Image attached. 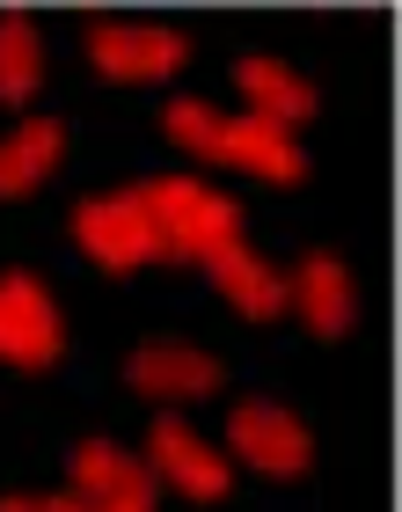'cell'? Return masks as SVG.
Listing matches in <instances>:
<instances>
[{"instance_id": "1", "label": "cell", "mask_w": 402, "mask_h": 512, "mask_svg": "<svg viewBox=\"0 0 402 512\" xmlns=\"http://www.w3.org/2000/svg\"><path fill=\"white\" fill-rule=\"evenodd\" d=\"M161 125H169L176 147H191L205 161H234V169H256V176H278V183H293L307 169L293 132H278L271 118H220V110H205V103H169Z\"/></svg>"}, {"instance_id": "2", "label": "cell", "mask_w": 402, "mask_h": 512, "mask_svg": "<svg viewBox=\"0 0 402 512\" xmlns=\"http://www.w3.org/2000/svg\"><path fill=\"white\" fill-rule=\"evenodd\" d=\"M132 198L147 205V220L161 235V256H198V264H212L220 249L242 242V205L205 191L191 176H154V183H139Z\"/></svg>"}, {"instance_id": "3", "label": "cell", "mask_w": 402, "mask_h": 512, "mask_svg": "<svg viewBox=\"0 0 402 512\" xmlns=\"http://www.w3.org/2000/svg\"><path fill=\"white\" fill-rule=\"evenodd\" d=\"M66 491H74L88 512H154V469L147 461H132L125 447H110V439H81L74 461H66Z\"/></svg>"}, {"instance_id": "4", "label": "cell", "mask_w": 402, "mask_h": 512, "mask_svg": "<svg viewBox=\"0 0 402 512\" xmlns=\"http://www.w3.org/2000/svg\"><path fill=\"white\" fill-rule=\"evenodd\" d=\"M59 344H66V322L52 308V293L30 271H8L0 278V359L8 366H52Z\"/></svg>"}, {"instance_id": "5", "label": "cell", "mask_w": 402, "mask_h": 512, "mask_svg": "<svg viewBox=\"0 0 402 512\" xmlns=\"http://www.w3.org/2000/svg\"><path fill=\"white\" fill-rule=\"evenodd\" d=\"M74 235H81V249L96 256L103 271H132V264H147V256H161V235H154L147 205H139L132 191L88 198L81 213H74Z\"/></svg>"}, {"instance_id": "6", "label": "cell", "mask_w": 402, "mask_h": 512, "mask_svg": "<svg viewBox=\"0 0 402 512\" xmlns=\"http://www.w3.org/2000/svg\"><path fill=\"white\" fill-rule=\"evenodd\" d=\"M88 59L110 81H161L183 66V30H161V22H96L88 30Z\"/></svg>"}, {"instance_id": "7", "label": "cell", "mask_w": 402, "mask_h": 512, "mask_svg": "<svg viewBox=\"0 0 402 512\" xmlns=\"http://www.w3.org/2000/svg\"><path fill=\"white\" fill-rule=\"evenodd\" d=\"M227 439H234V454L249 461V469H264V476H300L307 469V432H300V417L293 410H278V403H242L227 417Z\"/></svg>"}, {"instance_id": "8", "label": "cell", "mask_w": 402, "mask_h": 512, "mask_svg": "<svg viewBox=\"0 0 402 512\" xmlns=\"http://www.w3.org/2000/svg\"><path fill=\"white\" fill-rule=\"evenodd\" d=\"M147 454H154V476H169L176 491H191V498H220V491H227V461L212 454L205 439L183 425V417H154Z\"/></svg>"}, {"instance_id": "9", "label": "cell", "mask_w": 402, "mask_h": 512, "mask_svg": "<svg viewBox=\"0 0 402 512\" xmlns=\"http://www.w3.org/2000/svg\"><path fill=\"white\" fill-rule=\"evenodd\" d=\"M125 374H132L139 395H161V403H191V395H212V388H220V359L191 352V344H139Z\"/></svg>"}, {"instance_id": "10", "label": "cell", "mask_w": 402, "mask_h": 512, "mask_svg": "<svg viewBox=\"0 0 402 512\" xmlns=\"http://www.w3.org/2000/svg\"><path fill=\"white\" fill-rule=\"evenodd\" d=\"M286 308L307 315V330L344 337L351 315H359V300H351V271L337 264V256H300V271L286 278Z\"/></svg>"}, {"instance_id": "11", "label": "cell", "mask_w": 402, "mask_h": 512, "mask_svg": "<svg viewBox=\"0 0 402 512\" xmlns=\"http://www.w3.org/2000/svg\"><path fill=\"white\" fill-rule=\"evenodd\" d=\"M234 81H242V96L256 103V118H271L278 132H293L300 118H315V88H307L293 66H278V59H242Z\"/></svg>"}, {"instance_id": "12", "label": "cell", "mask_w": 402, "mask_h": 512, "mask_svg": "<svg viewBox=\"0 0 402 512\" xmlns=\"http://www.w3.org/2000/svg\"><path fill=\"white\" fill-rule=\"evenodd\" d=\"M59 154H66V118H30V125H15L8 139H0V198L37 191V176L52 169Z\"/></svg>"}, {"instance_id": "13", "label": "cell", "mask_w": 402, "mask_h": 512, "mask_svg": "<svg viewBox=\"0 0 402 512\" xmlns=\"http://www.w3.org/2000/svg\"><path fill=\"white\" fill-rule=\"evenodd\" d=\"M212 278H220V293H227L249 322H271L278 308H286V278H278V271L264 264V256H249L242 242L212 256Z\"/></svg>"}, {"instance_id": "14", "label": "cell", "mask_w": 402, "mask_h": 512, "mask_svg": "<svg viewBox=\"0 0 402 512\" xmlns=\"http://www.w3.org/2000/svg\"><path fill=\"white\" fill-rule=\"evenodd\" d=\"M37 59H44L37 52V30L22 15H0V103H22L37 88V74H44Z\"/></svg>"}, {"instance_id": "15", "label": "cell", "mask_w": 402, "mask_h": 512, "mask_svg": "<svg viewBox=\"0 0 402 512\" xmlns=\"http://www.w3.org/2000/svg\"><path fill=\"white\" fill-rule=\"evenodd\" d=\"M0 512H37L30 498H0Z\"/></svg>"}]
</instances>
